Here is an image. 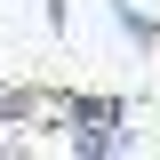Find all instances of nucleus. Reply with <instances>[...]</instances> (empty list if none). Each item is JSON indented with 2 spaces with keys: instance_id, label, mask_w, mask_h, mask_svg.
<instances>
[{
  "instance_id": "obj_1",
  "label": "nucleus",
  "mask_w": 160,
  "mask_h": 160,
  "mask_svg": "<svg viewBox=\"0 0 160 160\" xmlns=\"http://www.w3.org/2000/svg\"><path fill=\"white\" fill-rule=\"evenodd\" d=\"M48 104H56L64 128H128V120H136V104L104 96V88H48Z\"/></svg>"
},
{
  "instance_id": "obj_2",
  "label": "nucleus",
  "mask_w": 160,
  "mask_h": 160,
  "mask_svg": "<svg viewBox=\"0 0 160 160\" xmlns=\"http://www.w3.org/2000/svg\"><path fill=\"white\" fill-rule=\"evenodd\" d=\"M104 16L120 24V40H128L136 56H160V16H152V8H136V0H104Z\"/></svg>"
},
{
  "instance_id": "obj_3",
  "label": "nucleus",
  "mask_w": 160,
  "mask_h": 160,
  "mask_svg": "<svg viewBox=\"0 0 160 160\" xmlns=\"http://www.w3.org/2000/svg\"><path fill=\"white\" fill-rule=\"evenodd\" d=\"M64 152L72 160H120V152H136V128H64Z\"/></svg>"
}]
</instances>
